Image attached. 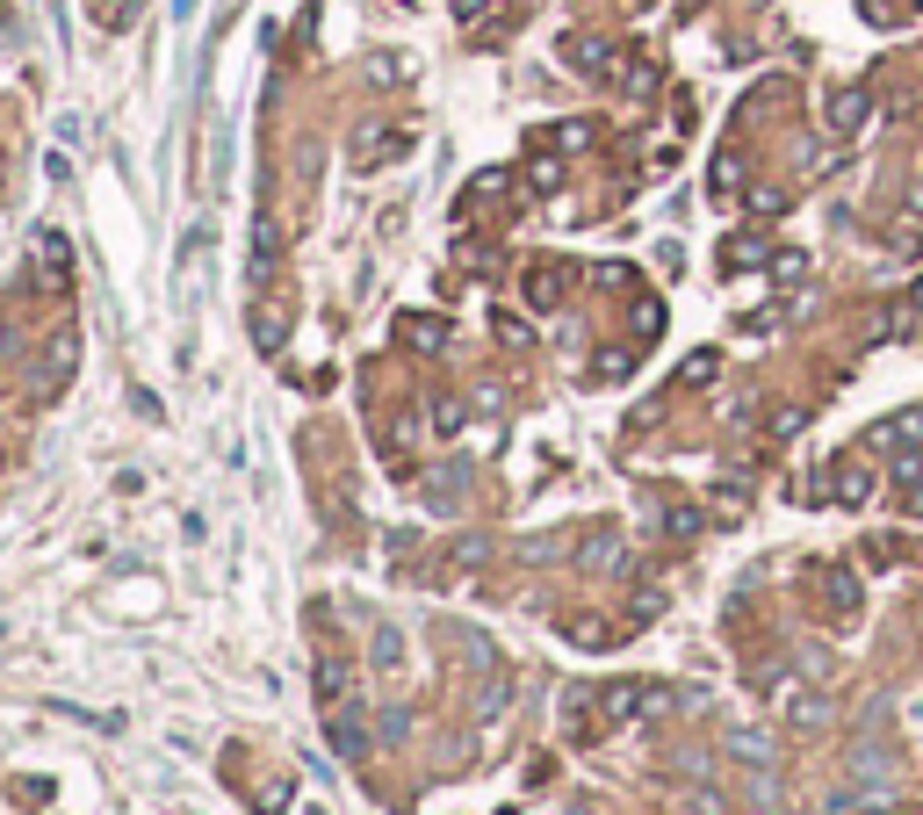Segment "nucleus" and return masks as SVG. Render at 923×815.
I'll return each mask as SVG.
<instances>
[{"label": "nucleus", "mask_w": 923, "mask_h": 815, "mask_svg": "<svg viewBox=\"0 0 923 815\" xmlns=\"http://www.w3.org/2000/svg\"><path fill=\"white\" fill-rule=\"evenodd\" d=\"M404 664V635L397 628H376V671H397Z\"/></svg>", "instance_id": "nucleus-23"}, {"label": "nucleus", "mask_w": 923, "mask_h": 815, "mask_svg": "<svg viewBox=\"0 0 923 815\" xmlns=\"http://www.w3.org/2000/svg\"><path fill=\"white\" fill-rule=\"evenodd\" d=\"M895 484H923V455H895Z\"/></svg>", "instance_id": "nucleus-34"}, {"label": "nucleus", "mask_w": 923, "mask_h": 815, "mask_svg": "<svg viewBox=\"0 0 923 815\" xmlns=\"http://www.w3.org/2000/svg\"><path fill=\"white\" fill-rule=\"evenodd\" d=\"M72 361H80V332H66L58 325L44 347H36V361H30V376H22V390H30V404H51L58 390L72 382Z\"/></svg>", "instance_id": "nucleus-3"}, {"label": "nucleus", "mask_w": 923, "mask_h": 815, "mask_svg": "<svg viewBox=\"0 0 923 815\" xmlns=\"http://www.w3.org/2000/svg\"><path fill=\"white\" fill-rule=\"evenodd\" d=\"M275 267H281V225H275V209H261V225H253V282H275Z\"/></svg>", "instance_id": "nucleus-11"}, {"label": "nucleus", "mask_w": 923, "mask_h": 815, "mask_svg": "<svg viewBox=\"0 0 923 815\" xmlns=\"http://www.w3.org/2000/svg\"><path fill=\"white\" fill-rule=\"evenodd\" d=\"M873 491H880V477H873L866 462H837V469H830V498H837V505H866Z\"/></svg>", "instance_id": "nucleus-13"}, {"label": "nucleus", "mask_w": 923, "mask_h": 815, "mask_svg": "<svg viewBox=\"0 0 923 815\" xmlns=\"http://www.w3.org/2000/svg\"><path fill=\"white\" fill-rule=\"evenodd\" d=\"M715 376H722V354H715V347H707V354H693V361L679 368V382H685V390H693V382H715Z\"/></svg>", "instance_id": "nucleus-25"}, {"label": "nucleus", "mask_w": 923, "mask_h": 815, "mask_svg": "<svg viewBox=\"0 0 923 815\" xmlns=\"http://www.w3.org/2000/svg\"><path fill=\"white\" fill-rule=\"evenodd\" d=\"M311 815H318V808H311Z\"/></svg>", "instance_id": "nucleus-43"}, {"label": "nucleus", "mask_w": 923, "mask_h": 815, "mask_svg": "<svg viewBox=\"0 0 923 815\" xmlns=\"http://www.w3.org/2000/svg\"><path fill=\"white\" fill-rule=\"evenodd\" d=\"M700 527H707V520H700V505H664V535H671V541H693Z\"/></svg>", "instance_id": "nucleus-20"}, {"label": "nucleus", "mask_w": 923, "mask_h": 815, "mask_svg": "<svg viewBox=\"0 0 923 815\" xmlns=\"http://www.w3.org/2000/svg\"><path fill=\"white\" fill-rule=\"evenodd\" d=\"M707 188H715V195H736V188H743V159L722 152V159H715V174H707Z\"/></svg>", "instance_id": "nucleus-22"}, {"label": "nucleus", "mask_w": 923, "mask_h": 815, "mask_svg": "<svg viewBox=\"0 0 923 815\" xmlns=\"http://www.w3.org/2000/svg\"><path fill=\"white\" fill-rule=\"evenodd\" d=\"M758 261H772V245L758 239V231H736V239L722 245V267H758Z\"/></svg>", "instance_id": "nucleus-17"}, {"label": "nucleus", "mask_w": 923, "mask_h": 815, "mask_svg": "<svg viewBox=\"0 0 923 815\" xmlns=\"http://www.w3.org/2000/svg\"><path fill=\"white\" fill-rule=\"evenodd\" d=\"M347 678H354V664L339 657V650H318V700H325V708H339Z\"/></svg>", "instance_id": "nucleus-15"}, {"label": "nucleus", "mask_w": 923, "mask_h": 815, "mask_svg": "<svg viewBox=\"0 0 923 815\" xmlns=\"http://www.w3.org/2000/svg\"><path fill=\"white\" fill-rule=\"evenodd\" d=\"M613 80H621V88H627V94H657V66H649V58H643V51H627V66H621V72H613Z\"/></svg>", "instance_id": "nucleus-18"}, {"label": "nucleus", "mask_w": 923, "mask_h": 815, "mask_svg": "<svg viewBox=\"0 0 923 815\" xmlns=\"http://www.w3.org/2000/svg\"><path fill=\"white\" fill-rule=\"evenodd\" d=\"M729 750H736L743 765H772V758H780V750H772V736H758V728H736Z\"/></svg>", "instance_id": "nucleus-19"}, {"label": "nucleus", "mask_w": 923, "mask_h": 815, "mask_svg": "<svg viewBox=\"0 0 923 815\" xmlns=\"http://www.w3.org/2000/svg\"><path fill=\"white\" fill-rule=\"evenodd\" d=\"M448 8H454V22H470V30L491 15V0H448Z\"/></svg>", "instance_id": "nucleus-38"}, {"label": "nucleus", "mask_w": 923, "mask_h": 815, "mask_svg": "<svg viewBox=\"0 0 923 815\" xmlns=\"http://www.w3.org/2000/svg\"><path fill=\"white\" fill-rule=\"evenodd\" d=\"M563 58H570L577 72H592V80H613V72H621V66H613V44H607V36H570V44H563Z\"/></svg>", "instance_id": "nucleus-12"}, {"label": "nucleus", "mask_w": 923, "mask_h": 815, "mask_svg": "<svg viewBox=\"0 0 923 815\" xmlns=\"http://www.w3.org/2000/svg\"><path fill=\"white\" fill-rule=\"evenodd\" d=\"M397 340L412 354H448V318H434V311H404L397 318Z\"/></svg>", "instance_id": "nucleus-10"}, {"label": "nucleus", "mask_w": 923, "mask_h": 815, "mask_svg": "<svg viewBox=\"0 0 923 815\" xmlns=\"http://www.w3.org/2000/svg\"><path fill=\"white\" fill-rule=\"evenodd\" d=\"M664 325V303H657V296H643V303H635V332H643V340H649V332H657Z\"/></svg>", "instance_id": "nucleus-31"}, {"label": "nucleus", "mask_w": 923, "mask_h": 815, "mask_svg": "<svg viewBox=\"0 0 923 815\" xmlns=\"http://www.w3.org/2000/svg\"><path fill=\"white\" fill-rule=\"evenodd\" d=\"M506 693H512L506 678H491V686H484V700H476V714H498V708H506Z\"/></svg>", "instance_id": "nucleus-37"}, {"label": "nucleus", "mask_w": 923, "mask_h": 815, "mask_svg": "<svg viewBox=\"0 0 923 815\" xmlns=\"http://www.w3.org/2000/svg\"><path fill=\"white\" fill-rule=\"evenodd\" d=\"M808 599L830 628H852L858 607H866V592H858V571L852 563H808Z\"/></svg>", "instance_id": "nucleus-1"}, {"label": "nucleus", "mask_w": 923, "mask_h": 815, "mask_svg": "<svg viewBox=\"0 0 923 815\" xmlns=\"http://www.w3.org/2000/svg\"><path fill=\"white\" fill-rule=\"evenodd\" d=\"M627 368H635V354H599L592 376H599V382H613V376H627Z\"/></svg>", "instance_id": "nucleus-32"}, {"label": "nucleus", "mask_w": 923, "mask_h": 815, "mask_svg": "<svg viewBox=\"0 0 923 815\" xmlns=\"http://www.w3.org/2000/svg\"><path fill=\"white\" fill-rule=\"evenodd\" d=\"M750 209H765V217H772V209H786V188H750Z\"/></svg>", "instance_id": "nucleus-40"}, {"label": "nucleus", "mask_w": 923, "mask_h": 815, "mask_svg": "<svg viewBox=\"0 0 923 815\" xmlns=\"http://www.w3.org/2000/svg\"><path fill=\"white\" fill-rule=\"evenodd\" d=\"M412 145H418L412 123H397V116H361V123H354V138H347V159H354V174H376V167L404 159Z\"/></svg>", "instance_id": "nucleus-2"}, {"label": "nucleus", "mask_w": 923, "mask_h": 815, "mask_svg": "<svg viewBox=\"0 0 923 815\" xmlns=\"http://www.w3.org/2000/svg\"><path fill=\"white\" fill-rule=\"evenodd\" d=\"M541 145H563V152H585L592 145V123H563V130H549Z\"/></svg>", "instance_id": "nucleus-27"}, {"label": "nucleus", "mask_w": 923, "mask_h": 815, "mask_svg": "<svg viewBox=\"0 0 923 815\" xmlns=\"http://www.w3.org/2000/svg\"><path fill=\"white\" fill-rule=\"evenodd\" d=\"M325 744H332V758H347V765H361L368 758V744H376V736H368V714L354 708H325Z\"/></svg>", "instance_id": "nucleus-6"}, {"label": "nucleus", "mask_w": 923, "mask_h": 815, "mask_svg": "<svg viewBox=\"0 0 923 815\" xmlns=\"http://www.w3.org/2000/svg\"><path fill=\"white\" fill-rule=\"evenodd\" d=\"M563 296H570V267H563V261H534V267H527V303H534V311H556Z\"/></svg>", "instance_id": "nucleus-9"}, {"label": "nucleus", "mask_w": 923, "mask_h": 815, "mask_svg": "<svg viewBox=\"0 0 923 815\" xmlns=\"http://www.w3.org/2000/svg\"><path fill=\"white\" fill-rule=\"evenodd\" d=\"M434 426H440V434H454V426H462V404L440 398V404H434Z\"/></svg>", "instance_id": "nucleus-39"}, {"label": "nucleus", "mask_w": 923, "mask_h": 815, "mask_svg": "<svg viewBox=\"0 0 923 815\" xmlns=\"http://www.w3.org/2000/svg\"><path fill=\"white\" fill-rule=\"evenodd\" d=\"M866 22H909L902 0H866Z\"/></svg>", "instance_id": "nucleus-35"}, {"label": "nucleus", "mask_w": 923, "mask_h": 815, "mask_svg": "<svg viewBox=\"0 0 923 815\" xmlns=\"http://www.w3.org/2000/svg\"><path fill=\"white\" fill-rule=\"evenodd\" d=\"M866 108H873L866 88H837L830 102H822V130H830V138H852L858 123H866Z\"/></svg>", "instance_id": "nucleus-8"}, {"label": "nucleus", "mask_w": 923, "mask_h": 815, "mask_svg": "<svg viewBox=\"0 0 923 815\" xmlns=\"http://www.w3.org/2000/svg\"><path fill=\"white\" fill-rule=\"evenodd\" d=\"M426 491H434V498H440V505H448V498H454V491H462V469H454V462H448V469H440V477H434V484H426Z\"/></svg>", "instance_id": "nucleus-36"}, {"label": "nucleus", "mask_w": 923, "mask_h": 815, "mask_svg": "<svg viewBox=\"0 0 923 815\" xmlns=\"http://www.w3.org/2000/svg\"><path fill=\"white\" fill-rule=\"evenodd\" d=\"M0 195H8V152H0Z\"/></svg>", "instance_id": "nucleus-42"}, {"label": "nucleus", "mask_w": 923, "mask_h": 815, "mask_svg": "<svg viewBox=\"0 0 923 815\" xmlns=\"http://www.w3.org/2000/svg\"><path fill=\"white\" fill-rule=\"evenodd\" d=\"M66 275H72V239L58 225H44L30 239V289H66Z\"/></svg>", "instance_id": "nucleus-5"}, {"label": "nucleus", "mask_w": 923, "mask_h": 815, "mask_svg": "<svg viewBox=\"0 0 923 815\" xmlns=\"http://www.w3.org/2000/svg\"><path fill=\"white\" fill-rule=\"evenodd\" d=\"M498 340H506V347H527L534 332H527V325H520V318H512V311H498Z\"/></svg>", "instance_id": "nucleus-33"}, {"label": "nucleus", "mask_w": 923, "mask_h": 815, "mask_svg": "<svg viewBox=\"0 0 923 815\" xmlns=\"http://www.w3.org/2000/svg\"><path fill=\"white\" fill-rule=\"evenodd\" d=\"M484 555H491V535H462V541H454V563H462V571H476Z\"/></svg>", "instance_id": "nucleus-28"}, {"label": "nucleus", "mask_w": 923, "mask_h": 815, "mask_svg": "<svg viewBox=\"0 0 923 815\" xmlns=\"http://www.w3.org/2000/svg\"><path fill=\"white\" fill-rule=\"evenodd\" d=\"M909 513H923V484H909Z\"/></svg>", "instance_id": "nucleus-41"}, {"label": "nucleus", "mask_w": 923, "mask_h": 815, "mask_svg": "<svg viewBox=\"0 0 923 815\" xmlns=\"http://www.w3.org/2000/svg\"><path fill=\"white\" fill-rule=\"evenodd\" d=\"M404 736H412V714H404V708L376 714V744H404Z\"/></svg>", "instance_id": "nucleus-24"}, {"label": "nucleus", "mask_w": 923, "mask_h": 815, "mask_svg": "<svg viewBox=\"0 0 923 815\" xmlns=\"http://www.w3.org/2000/svg\"><path fill=\"white\" fill-rule=\"evenodd\" d=\"M577 563H585V571H627V563H621V535H613V527H592V535L577 541Z\"/></svg>", "instance_id": "nucleus-14"}, {"label": "nucleus", "mask_w": 923, "mask_h": 815, "mask_svg": "<svg viewBox=\"0 0 923 815\" xmlns=\"http://www.w3.org/2000/svg\"><path fill=\"white\" fill-rule=\"evenodd\" d=\"M671 708V686H657V678H613V686H599V722L621 728V722H643V714H664Z\"/></svg>", "instance_id": "nucleus-4"}, {"label": "nucleus", "mask_w": 923, "mask_h": 815, "mask_svg": "<svg viewBox=\"0 0 923 815\" xmlns=\"http://www.w3.org/2000/svg\"><path fill=\"white\" fill-rule=\"evenodd\" d=\"M780 722L794 728V736H822V728L837 722V700L830 693H786L780 700Z\"/></svg>", "instance_id": "nucleus-7"}, {"label": "nucleus", "mask_w": 923, "mask_h": 815, "mask_svg": "<svg viewBox=\"0 0 923 815\" xmlns=\"http://www.w3.org/2000/svg\"><path fill=\"white\" fill-rule=\"evenodd\" d=\"M765 426H772V440H786V434H801V426H808V404H780V412H772V418H765Z\"/></svg>", "instance_id": "nucleus-26"}, {"label": "nucleus", "mask_w": 923, "mask_h": 815, "mask_svg": "<svg viewBox=\"0 0 923 815\" xmlns=\"http://www.w3.org/2000/svg\"><path fill=\"white\" fill-rule=\"evenodd\" d=\"M281 332H289V318H281L275 303L261 296V303H253V347H261V354H281Z\"/></svg>", "instance_id": "nucleus-16"}, {"label": "nucleus", "mask_w": 923, "mask_h": 815, "mask_svg": "<svg viewBox=\"0 0 923 815\" xmlns=\"http://www.w3.org/2000/svg\"><path fill=\"white\" fill-rule=\"evenodd\" d=\"M88 8H94L102 30H130V22H138V0H88Z\"/></svg>", "instance_id": "nucleus-21"}, {"label": "nucleus", "mask_w": 923, "mask_h": 815, "mask_svg": "<svg viewBox=\"0 0 923 815\" xmlns=\"http://www.w3.org/2000/svg\"><path fill=\"white\" fill-rule=\"evenodd\" d=\"M527 181H534V188L549 195V188H563V167H556V159H549V152H541V159H534V174H527Z\"/></svg>", "instance_id": "nucleus-29"}, {"label": "nucleus", "mask_w": 923, "mask_h": 815, "mask_svg": "<svg viewBox=\"0 0 923 815\" xmlns=\"http://www.w3.org/2000/svg\"><path fill=\"white\" fill-rule=\"evenodd\" d=\"M801 275H808L801 253H772V282H801Z\"/></svg>", "instance_id": "nucleus-30"}]
</instances>
